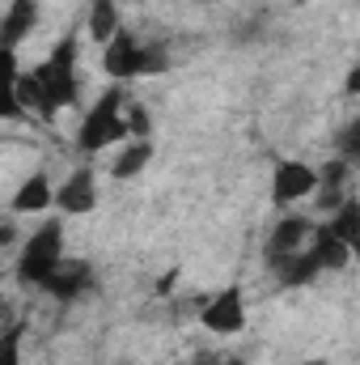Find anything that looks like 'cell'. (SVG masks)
<instances>
[{"label": "cell", "mask_w": 360, "mask_h": 365, "mask_svg": "<svg viewBox=\"0 0 360 365\" xmlns=\"http://www.w3.org/2000/svg\"><path fill=\"white\" fill-rule=\"evenodd\" d=\"M123 119H127V132H132L136 140H149V110H144V106H127Z\"/></svg>", "instance_id": "ac0fdd59"}, {"label": "cell", "mask_w": 360, "mask_h": 365, "mask_svg": "<svg viewBox=\"0 0 360 365\" xmlns=\"http://www.w3.org/2000/svg\"><path fill=\"white\" fill-rule=\"evenodd\" d=\"M51 204H55V195H51L47 175H30V179L17 187V195H13V212H43Z\"/></svg>", "instance_id": "4fadbf2b"}, {"label": "cell", "mask_w": 360, "mask_h": 365, "mask_svg": "<svg viewBox=\"0 0 360 365\" xmlns=\"http://www.w3.org/2000/svg\"><path fill=\"white\" fill-rule=\"evenodd\" d=\"M34 77H38V86L47 93V102L60 110V106H73L77 102V38L68 34V38H60L55 43V51H51V60H43L38 68H34Z\"/></svg>", "instance_id": "3957f363"}, {"label": "cell", "mask_w": 360, "mask_h": 365, "mask_svg": "<svg viewBox=\"0 0 360 365\" xmlns=\"http://www.w3.org/2000/svg\"><path fill=\"white\" fill-rule=\"evenodd\" d=\"M115 34H119V9H115V0H93L90 4V38L106 47Z\"/></svg>", "instance_id": "9a60e30c"}, {"label": "cell", "mask_w": 360, "mask_h": 365, "mask_svg": "<svg viewBox=\"0 0 360 365\" xmlns=\"http://www.w3.org/2000/svg\"><path fill=\"white\" fill-rule=\"evenodd\" d=\"M34 17H38V0H13L9 13H4V51H17V43L34 30Z\"/></svg>", "instance_id": "30bf717a"}, {"label": "cell", "mask_w": 360, "mask_h": 365, "mask_svg": "<svg viewBox=\"0 0 360 365\" xmlns=\"http://www.w3.org/2000/svg\"><path fill=\"white\" fill-rule=\"evenodd\" d=\"M271 268L280 276V284H309L318 272V259H314V251H297V255H275Z\"/></svg>", "instance_id": "7c38bea8"}, {"label": "cell", "mask_w": 360, "mask_h": 365, "mask_svg": "<svg viewBox=\"0 0 360 365\" xmlns=\"http://www.w3.org/2000/svg\"><path fill=\"white\" fill-rule=\"evenodd\" d=\"M55 204H60L64 217H85V212H93V204H97V182H93L90 170H73L68 182L60 187Z\"/></svg>", "instance_id": "52a82bcc"}, {"label": "cell", "mask_w": 360, "mask_h": 365, "mask_svg": "<svg viewBox=\"0 0 360 365\" xmlns=\"http://www.w3.org/2000/svg\"><path fill=\"white\" fill-rule=\"evenodd\" d=\"M123 110H127V106H123V93L106 90L93 102V110L85 115V123H81V132H77V145H81L85 153H97V149H110V145H119L123 136H132Z\"/></svg>", "instance_id": "6da1fadb"}, {"label": "cell", "mask_w": 360, "mask_h": 365, "mask_svg": "<svg viewBox=\"0 0 360 365\" xmlns=\"http://www.w3.org/2000/svg\"><path fill=\"white\" fill-rule=\"evenodd\" d=\"M305 365H327V361H305Z\"/></svg>", "instance_id": "7402d4cb"}, {"label": "cell", "mask_w": 360, "mask_h": 365, "mask_svg": "<svg viewBox=\"0 0 360 365\" xmlns=\"http://www.w3.org/2000/svg\"><path fill=\"white\" fill-rule=\"evenodd\" d=\"M60 238H64V230H60V221H47L30 242H26V251H21V264H17V276L26 280V284H47L55 268L64 264V247H60Z\"/></svg>", "instance_id": "277c9868"}, {"label": "cell", "mask_w": 360, "mask_h": 365, "mask_svg": "<svg viewBox=\"0 0 360 365\" xmlns=\"http://www.w3.org/2000/svg\"><path fill=\"white\" fill-rule=\"evenodd\" d=\"M318 191V170L305 162H280L271 170V200L275 204H297Z\"/></svg>", "instance_id": "8992f818"}, {"label": "cell", "mask_w": 360, "mask_h": 365, "mask_svg": "<svg viewBox=\"0 0 360 365\" xmlns=\"http://www.w3.org/2000/svg\"><path fill=\"white\" fill-rule=\"evenodd\" d=\"M102 68L115 81H132V77H144V73H162L166 68V56L153 51V47H144V43H136L127 30H119L102 47Z\"/></svg>", "instance_id": "7a4b0ae2"}, {"label": "cell", "mask_w": 360, "mask_h": 365, "mask_svg": "<svg viewBox=\"0 0 360 365\" xmlns=\"http://www.w3.org/2000/svg\"><path fill=\"white\" fill-rule=\"evenodd\" d=\"M216 365H242V361L238 357H225V361H216Z\"/></svg>", "instance_id": "44dd1931"}, {"label": "cell", "mask_w": 360, "mask_h": 365, "mask_svg": "<svg viewBox=\"0 0 360 365\" xmlns=\"http://www.w3.org/2000/svg\"><path fill=\"white\" fill-rule=\"evenodd\" d=\"M174 280H179V272H166V276H162V280H157V293H162V297H166V293H170V289H174Z\"/></svg>", "instance_id": "d6986e66"}, {"label": "cell", "mask_w": 360, "mask_h": 365, "mask_svg": "<svg viewBox=\"0 0 360 365\" xmlns=\"http://www.w3.org/2000/svg\"><path fill=\"white\" fill-rule=\"evenodd\" d=\"M149 158H153V145H149V140H132V145L115 158L110 175H115V179H136V175L149 166Z\"/></svg>", "instance_id": "2e32d148"}, {"label": "cell", "mask_w": 360, "mask_h": 365, "mask_svg": "<svg viewBox=\"0 0 360 365\" xmlns=\"http://www.w3.org/2000/svg\"><path fill=\"white\" fill-rule=\"evenodd\" d=\"M327 225H331V230H335V234L348 242V251L360 259V200H344Z\"/></svg>", "instance_id": "5bb4252c"}, {"label": "cell", "mask_w": 360, "mask_h": 365, "mask_svg": "<svg viewBox=\"0 0 360 365\" xmlns=\"http://www.w3.org/2000/svg\"><path fill=\"white\" fill-rule=\"evenodd\" d=\"M51 297H77L81 289H90V264H81V259H64L55 276L43 284Z\"/></svg>", "instance_id": "8fae6325"}, {"label": "cell", "mask_w": 360, "mask_h": 365, "mask_svg": "<svg viewBox=\"0 0 360 365\" xmlns=\"http://www.w3.org/2000/svg\"><path fill=\"white\" fill-rule=\"evenodd\" d=\"M348 93H360V68H352V73H348Z\"/></svg>", "instance_id": "ffe728a7"}, {"label": "cell", "mask_w": 360, "mask_h": 365, "mask_svg": "<svg viewBox=\"0 0 360 365\" xmlns=\"http://www.w3.org/2000/svg\"><path fill=\"white\" fill-rule=\"evenodd\" d=\"M309 251H314L318 268H348V259H352L348 242H344V238H339L331 225H318V230H314V242H309Z\"/></svg>", "instance_id": "9c48e42d"}, {"label": "cell", "mask_w": 360, "mask_h": 365, "mask_svg": "<svg viewBox=\"0 0 360 365\" xmlns=\"http://www.w3.org/2000/svg\"><path fill=\"white\" fill-rule=\"evenodd\" d=\"M199 319H203V327L216 331V336H238L242 323H246V297H242V289H238V284L221 289V293L203 306Z\"/></svg>", "instance_id": "5b68a950"}, {"label": "cell", "mask_w": 360, "mask_h": 365, "mask_svg": "<svg viewBox=\"0 0 360 365\" xmlns=\"http://www.w3.org/2000/svg\"><path fill=\"white\" fill-rule=\"evenodd\" d=\"M21 361V323H9L0 336V365H17Z\"/></svg>", "instance_id": "e0dca14e"}, {"label": "cell", "mask_w": 360, "mask_h": 365, "mask_svg": "<svg viewBox=\"0 0 360 365\" xmlns=\"http://www.w3.org/2000/svg\"><path fill=\"white\" fill-rule=\"evenodd\" d=\"M305 238H314V225H309L305 217H284V221L271 230L268 259H275V255H297V251H305Z\"/></svg>", "instance_id": "ba28073f"}]
</instances>
